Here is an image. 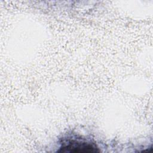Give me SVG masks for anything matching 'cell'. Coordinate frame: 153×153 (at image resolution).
<instances>
[{
	"instance_id": "6da1fadb",
	"label": "cell",
	"mask_w": 153,
	"mask_h": 153,
	"mask_svg": "<svg viewBox=\"0 0 153 153\" xmlns=\"http://www.w3.org/2000/svg\"><path fill=\"white\" fill-rule=\"evenodd\" d=\"M63 152L90 153L97 152L98 148L92 143L79 139H69L65 141L59 151Z\"/></svg>"
}]
</instances>
